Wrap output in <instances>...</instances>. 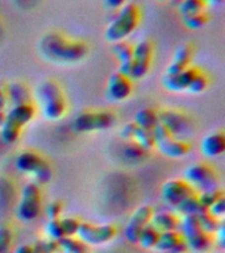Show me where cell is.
<instances>
[{
    "label": "cell",
    "instance_id": "1",
    "mask_svg": "<svg viewBox=\"0 0 225 253\" xmlns=\"http://www.w3.org/2000/svg\"><path fill=\"white\" fill-rule=\"evenodd\" d=\"M41 54L54 63H76L86 58L88 53L84 41L67 37L61 32H49L39 40Z\"/></svg>",
    "mask_w": 225,
    "mask_h": 253
},
{
    "label": "cell",
    "instance_id": "2",
    "mask_svg": "<svg viewBox=\"0 0 225 253\" xmlns=\"http://www.w3.org/2000/svg\"><path fill=\"white\" fill-rule=\"evenodd\" d=\"M141 21V9L137 4L125 3L117 15L114 16L110 25L106 29V40L110 42H120L125 41L140 25Z\"/></svg>",
    "mask_w": 225,
    "mask_h": 253
},
{
    "label": "cell",
    "instance_id": "3",
    "mask_svg": "<svg viewBox=\"0 0 225 253\" xmlns=\"http://www.w3.org/2000/svg\"><path fill=\"white\" fill-rule=\"evenodd\" d=\"M37 100L43 118L54 122L66 114V99L62 88L54 81H45L37 88Z\"/></svg>",
    "mask_w": 225,
    "mask_h": 253
},
{
    "label": "cell",
    "instance_id": "4",
    "mask_svg": "<svg viewBox=\"0 0 225 253\" xmlns=\"http://www.w3.org/2000/svg\"><path fill=\"white\" fill-rule=\"evenodd\" d=\"M36 115V108L33 103H23L11 107L4 118V122L0 126V136L3 142L11 145L15 144L20 137L23 126L33 120Z\"/></svg>",
    "mask_w": 225,
    "mask_h": 253
},
{
    "label": "cell",
    "instance_id": "5",
    "mask_svg": "<svg viewBox=\"0 0 225 253\" xmlns=\"http://www.w3.org/2000/svg\"><path fill=\"white\" fill-rule=\"evenodd\" d=\"M178 231L181 232L188 249L195 252H205L212 245V236L201 229L196 215L183 216V219L179 220Z\"/></svg>",
    "mask_w": 225,
    "mask_h": 253
},
{
    "label": "cell",
    "instance_id": "6",
    "mask_svg": "<svg viewBox=\"0 0 225 253\" xmlns=\"http://www.w3.org/2000/svg\"><path fill=\"white\" fill-rule=\"evenodd\" d=\"M41 206H42V201H41L39 186L35 182H29L21 190L16 215L21 221L35 220L41 212Z\"/></svg>",
    "mask_w": 225,
    "mask_h": 253
},
{
    "label": "cell",
    "instance_id": "7",
    "mask_svg": "<svg viewBox=\"0 0 225 253\" xmlns=\"http://www.w3.org/2000/svg\"><path fill=\"white\" fill-rule=\"evenodd\" d=\"M116 118L110 111H82L74 119V129L80 133L107 130L114 126Z\"/></svg>",
    "mask_w": 225,
    "mask_h": 253
},
{
    "label": "cell",
    "instance_id": "8",
    "mask_svg": "<svg viewBox=\"0 0 225 253\" xmlns=\"http://www.w3.org/2000/svg\"><path fill=\"white\" fill-rule=\"evenodd\" d=\"M185 181L192 186L195 191H207L217 189V177L215 170L204 162H196L189 165L185 171Z\"/></svg>",
    "mask_w": 225,
    "mask_h": 253
},
{
    "label": "cell",
    "instance_id": "9",
    "mask_svg": "<svg viewBox=\"0 0 225 253\" xmlns=\"http://www.w3.org/2000/svg\"><path fill=\"white\" fill-rule=\"evenodd\" d=\"M116 228L112 224L95 225L87 221H80L78 232L75 236L86 245H102L111 241L116 236Z\"/></svg>",
    "mask_w": 225,
    "mask_h": 253
},
{
    "label": "cell",
    "instance_id": "10",
    "mask_svg": "<svg viewBox=\"0 0 225 253\" xmlns=\"http://www.w3.org/2000/svg\"><path fill=\"white\" fill-rule=\"evenodd\" d=\"M153 42L149 40H142L136 46H133V61L129 74L132 81L144 78L149 73L153 61Z\"/></svg>",
    "mask_w": 225,
    "mask_h": 253
},
{
    "label": "cell",
    "instance_id": "11",
    "mask_svg": "<svg viewBox=\"0 0 225 253\" xmlns=\"http://www.w3.org/2000/svg\"><path fill=\"white\" fill-rule=\"evenodd\" d=\"M197 194L185 179H170L162 186V198L174 210L188 197Z\"/></svg>",
    "mask_w": 225,
    "mask_h": 253
},
{
    "label": "cell",
    "instance_id": "12",
    "mask_svg": "<svg viewBox=\"0 0 225 253\" xmlns=\"http://www.w3.org/2000/svg\"><path fill=\"white\" fill-rule=\"evenodd\" d=\"M153 213L154 210L150 206L144 205L141 207H138L133 212V215L130 216L129 221H128V224L125 227V231H124L126 240L132 243V244H137L140 232L151 221Z\"/></svg>",
    "mask_w": 225,
    "mask_h": 253
},
{
    "label": "cell",
    "instance_id": "13",
    "mask_svg": "<svg viewBox=\"0 0 225 253\" xmlns=\"http://www.w3.org/2000/svg\"><path fill=\"white\" fill-rule=\"evenodd\" d=\"M133 91V81L121 73H113L108 79L106 95L111 102H122L130 96Z\"/></svg>",
    "mask_w": 225,
    "mask_h": 253
},
{
    "label": "cell",
    "instance_id": "14",
    "mask_svg": "<svg viewBox=\"0 0 225 253\" xmlns=\"http://www.w3.org/2000/svg\"><path fill=\"white\" fill-rule=\"evenodd\" d=\"M158 118H159V123L162 126H165L170 133L177 138H181L182 136H185L191 128L189 119L185 114L178 112V111H162V112H158Z\"/></svg>",
    "mask_w": 225,
    "mask_h": 253
},
{
    "label": "cell",
    "instance_id": "15",
    "mask_svg": "<svg viewBox=\"0 0 225 253\" xmlns=\"http://www.w3.org/2000/svg\"><path fill=\"white\" fill-rule=\"evenodd\" d=\"M154 148H157L163 156L169 158L185 157L191 150L188 142L185 141L183 138H177L174 136H169L163 140H159V141L155 142Z\"/></svg>",
    "mask_w": 225,
    "mask_h": 253
},
{
    "label": "cell",
    "instance_id": "16",
    "mask_svg": "<svg viewBox=\"0 0 225 253\" xmlns=\"http://www.w3.org/2000/svg\"><path fill=\"white\" fill-rule=\"evenodd\" d=\"M200 69H197L196 66L187 67L186 70L181 71L175 75H166L163 78V86L169 91L173 92H182V91L187 90V87L189 86V83L199 73Z\"/></svg>",
    "mask_w": 225,
    "mask_h": 253
},
{
    "label": "cell",
    "instance_id": "17",
    "mask_svg": "<svg viewBox=\"0 0 225 253\" xmlns=\"http://www.w3.org/2000/svg\"><path fill=\"white\" fill-rule=\"evenodd\" d=\"M193 58V45L191 42H185L178 46L175 50L173 61L166 69V75H175L191 66Z\"/></svg>",
    "mask_w": 225,
    "mask_h": 253
},
{
    "label": "cell",
    "instance_id": "18",
    "mask_svg": "<svg viewBox=\"0 0 225 253\" xmlns=\"http://www.w3.org/2000/svg\"><path fill=\"white\" fill-rule=\"evenodd\" d=\"M201 153L205 157H219L225 152V134L221 130H216L207 134L200 144Z\"/></svg>",
    "mask_w": 225,
    "mask_h": 253
},
{
    "label": "cell",
    "instance_id": "19",
    "mask_svg": "<svg viewBox=\"0 0 225 253\" xmlns=\"http://www.w3.org/2000/svg\"><path fill=\"white\" fill-rule=\"evenodd\" d=\"M43 162L45 160L38 153L33 150H24L16 158V168L21 173L33 177L37 173V170L42 166Z\"/></svg>",
    "mask_w": 225,
    "mask_h": 253
},
{
    "label": "cell",
    "instance_id": "20",
    "mask_svg": "<svg viewBox=\"0 0 225 253\" xmlns=\"http://www.w3.org/2000/svg\"><path fill=\"white\" fill-rule=\"evenodd\" d=\"M113 53L118 61V73L129 77L132 61H133V45H130L126 41L116 42L113 46Z\"/></svg>",
    "mask_w": 225,
    "mask_h": 253
},
{
    "label": "cell",
    "instance_id": "21",
    "mask_svg": "<svg viewBox=\"0 0 225 253\" xmlns=\"http://www.w3.org/2000/svg\"><path fill=\"white\" fill-rule=\"evenodd\" d=\"M151 224L159 232H169V231H178L179 228V219L173 212H154L151 217Z\"/></svg>",
    "mask_w": 225,
    "mask_h": 253
},
{
    "label": "cell",
    "instance_id": "22",
    "mask_svg": "<svg viewBox=\"0 0 225 253\" xmlns=\"http://www.w3.org/2000/svg\"><path fill=\"white\" fill-rule=\"evenodd\" d=\"M8 92V104L12 107L23 103H32L31 92L28 90V87L24 83L13 82L7 84Z\"/></svg>",
    "mask_w": 225,
    "mask_h": 253
},
{
    "label": "cell",
    "instance_id": "23",
    "mask_svg": "<svg viewBox=\"0 0 225 253\" xmlns=\"http://www.w3.org/2000/svg\"><path fill=\"white\" fill-rule=\"evenodd\" d=\"M133 123L142 129L153 130L159 124L158 112L153 108H142L136 112Z\"/></svg>",
    "mask_w": 225,
    "mask_h": 253
},
{
    "label": "cell",
    "instance_id": "24",
    "mask_svg": "<svg viewBox=\"0 0 225 253\" xmlns=\"http://www.w3.org/2000/svg\"><path fill=\"white\" fill-rule=\"evenodd\" d=\"M183 240L181 232L179 231H169V232H161L159 237H158L157 245L155 249L158 252L166 253L169 252L170 249H173L178 243H181Z\"/></svg>",
    "mask_w": 225,
    "mask_h": 253
},
{
    "label": "cell",
    "instance_id": "25",
    "mask_svg": "<svg viewBox=\"0 0 225 253\" xmlns=\"http://www.w3.org/2000/svg\"><path fill=\"white\" fill-rule=\"evenodd\" d=\"M159 233L161 232H159V231H158V229L151 224V223H149V224L146 225L145 228L142 229L141 232H140L137 244H140L142 248H145V249L155 248L158 237H159Z\"/></svg>",
    "mask_w": 225,
    "mask_h": 253
},
{
    "label": "cell",
    "instance_id": "26",
    "mask_svg": "<svg viewBox=\"0 0 225 253\" xmlns=\"http://www.w3.org/2000/svg\"><path fill=\"white\" fill-rule=\"evenodd\" d=\"M175 210L179 213H182L183 216H188V215H197V213L201 212L205 209L201 207L199 198H197V194H193V195H191V197H188L187 199L182 202Z\"/></svg>",
    "mask_w": 225,
    "mask_h": 253
},
{
    "label": "cell",
    "instance_id": "27",
    "mask_svg": "<svg viewBox=\"0 0 225 253\" xmlns=\"http://www.w3.org/2000/svg\"><path fill=\"white\" fill-rule=\"evenodd\" d=\"M196 217L197 221H199V224H200L201 229H203L204 232L209 233V235H212V233L216 232L217 228H219V225H220V221L217 220V217L213 216L208 210H203L201 212L197 213Z\"/></svg>",
    "mask_w": 225,
    "mask_h": 253
},
{
    "label": "cell",
    "instance_id": "28",
    "mask_svg": "<svg viewBox=\"0 0 225 253\" xmlns=\"http://www.w3.org/2000/svg\"><path fill=\"white\" fill-rule=\"evenodd\" d=\"M58 245L62 253H87V245L75 237H63Z\"/></svg>",
    "mask_w": 225,
    "mask_h": 253
},
{
    "label": "cell",
    "instance_id": "29",
    "mask_svg": "<svg viewBox=\"0 0 225 253\" xmlns=\"http://www.w3.org/2000/svg\"><path fill=\"white\" fill-rule=\"evenodd\" d=\"M205 7H207V4L204 0H181L179 12H181L182 17H186V16H191L205 11Z\"/></svg>",
    "mask_w": 225,
    "mask_h": 253
},
{
    "label": "cell",
    "instance_id": "30",
    "mask_svg": "<svg viewBox=\"0 0 225 253\" xmlns=\"http://www.w3.org/2000/svg\"><path fill=\"white\" fill-rule=\"evenodd\" d=\"M132 141L137 142L138 145H141L144 149L150 150L154 148V137H153V132L148 129H142L140 126L136 128V132H134L133 140Z\"/></svg>",
    "mask_w": 225,
    "mask_h": 253
},
{
    "label": "cell",
    "instance_id": "31",
    "mask_svg": "<svg viewBox=\"0 0 225 253\" xmlns=\"http://www.w3.org/2000/svg\"><path fill=\"white\" fill-rule=\"evenodd\" d=\"M182 20H183V24L188 29L195 31V29H200V28L204 27L205 24H208L209 15L207 13V11H203L199 12V13H195V15L182 17Z\"/></svg>",
    "mask_w": 225,
    "mask_h": 253
},
{
    "label": "cell",
    "instance_id": "32",
    "mask_svg": "<svg viewBox=\"0 0 225 253\" xmlns=\"http://www.w3.org/2000/svg\"><path fill=\"white\" fill-rule=\"evenodd\" d=\"M223 197H224V193H223V190L220 189L207 190V191H203V193L197 194V198H199V202H200L201 207L205 210H208L215 202L219 201V199Z\"/></svg>",
    "mask_w": 225,
    "mask_h": 253
},
{
    "label": "cell",
    "instance_id": "33",
    "mask_svg": "<svg viewBox=\"0 0 225 253\" xmlns=\"http://www.w3.org/2000/svg\"><path fill=\"white\" fill-rule=\"evenodd\" d=\"M148 153H149V150L144 149L141 145H138L137 142L134 141L128 142V145L124 149V156L132 161H141L148 157Z\"/></svg>",
    "mask_w": 225,
    "mask_h": 253
},
{
    "label": "cell",
    "instance_id": "34",
    "mask_svg": "<svg viewBox=\"0 0 225 253\" xmlns=\"http://www.w3.org/2000/svg\"><path fill=\"white\" fill-rule=\"evenodd\" d=\"M207 87H208V78H207V75H205L203 71H200V73L191 81L189 86L187 87V90L186 91L189 92V94L196 95L204 92V91L207 90Z\"/></svg>",
    "mask_w": 225,
    "mask_h": 253
},
{
    "label": "cell",
    "instance_id": "35",
    "mask_svg": "<svg viewBox=\"0 0 225 253\" xmlns=\"http://www.w3.org/2000/svg\"><path fill=\"white\" fill-rule=\"evenodd\" d=\"M45 231H46L47 236L50 237V240L59 241L61 239L65 237L62 224H61V219H50V220L47 221Z\"/></svg>",
    "mask_w": 225,
    "mask_h": 253
},
{
    "label": "cell",
    "instance_id": "36",
    "mask_svg": "<svg viewBox=\"0 0 225 253\" xmlns=\"http://www.w3.org/2000/svg\"><path fill=\"white\" fill-rule=\"evenodd\" d=\"M12 241H13V235L11 228L8 225H0V253H9Z\"/></svg>",
    "mask_w": 225,
    "mask_h": 253
},
{
    "label": "cell",
    "instance_id": "37",
    "mask_svg": "<svg viewBox=\"0 0 225 253\" xmlns=\"http://www.w3.org/2000/svg\"><path fill=\"white\" fill-rule=\"evenodd\" d=\"M61 224H62L65 237H74L78 232L80 221L75 217H65V219H61Z\"/></svg>",
    "mask_w": 225,
    "mask_h": 253
},
{
    "label": "cell",
    "instance_id": "38",
    "mask_svg": "<svg viewBox=\"0 0 225 253\" xmlns=\"http://www.w3.org/2000/svg\"><path fill=\"white\" fill-rule=\"evenodd\" d=\"M51 175H53V173H51L50 165L45 161L42 164V166L37 170V173H36L32 178L35 179V183H37V185L39 186L43 185V183H47V182L50 181Z\"/></svg>",
    "mask_w": 225,
    "mask_h": 253
},
{
    "label": "cell",
    "instance_id": "39",
    "mask_svg": "<svg viewBox=\"0 0 225 253\" xmlns=\"http://www.w3.org/2000/svg\"><path fill=\"white\" fill-rule=\"evenodd\" d=\"M62 210H63V205L61 203V202L59 201L51 202L46 209V215L47 217H49V220H50V219H59V215L62 213Z\"/></svg>",
    "mask_w": 225,
    "mask_h": 253
},
{
    "label": "cell",
    "instance_id": "40",
    "mask_svg": "<svg viewBox=\"0 0 225 253\" xmlns=\"http://www.w3.org/2000/svg\"><path fill=\"white\" fill-rule=\"evenodd\" d=\"M208 211L212 213L215 217H221L225 215V197L220 198L219 201H216L211 207L208 209Z\"/></svg>",
    "mask_w": 225,
    "mask_h": 253
},
{
    "label": "cell",
    "instance_id": "41",
    "mask_svg": "<svg viewBox=\"0 0 225 253\" xmlns=\"http://www.w3.org/2000/svg\"><path fill=\"white\" fill-rule=\"evenodd\" d=\"M136 128H137V126H136V124H134L133 122H132V123H126L125 126H122L121 132H120V134H121V137L124 138V140L132 141V140H133L134 132H136Z\"/></svg>",
    "mask_w": 225,
    "mask_h": 253
},
{
    "label": "cell",
    "instance_id": "42",
    "mask_svg": "<svg viewBox=\"0 0 225 253\" xmlns=\"http://www.w3.org/2000/svg\"><path fill=\"white\" fill-rule=\"evenodd\" d=\"M8 106V92L7 84L4 82H0V110H5Z\"/></svg>",
    "mask_w": 225,
    "mask_h": 253
},
{
    "label": "cell",
    "instance_id": "43",
    "mask_svg": "<svg viewBox=\"0 0 225 253\" xmlns=\"http://www.w3.org/2000/svg\"><path fill=\"white\" fill-rule=\"evenodd\" d=\"M126 3V0H104V4L108 9H120Z\"/></svg>",
    "mask_w": 225,
    "mask_h": 253
},
{
    "label": "cell",
    "instance_id": "44",
    "mask_svg": "<svg viewBox=\"0 0 225 253\" xmlns=\"http://www.w3.org/2000/svg\"><path fill=\"white\" fill-rule=\"evenodd\" d=\"M187 251H188V247H187L185 240H182L181 243H178L173 249H170L169 252H166V253H186Z\"/></svg>",
    "mask_w": 225,
    "mask_h": 253
},
{
    "label": "cell",
    "instance_id": "45",
    "mask_svg": "<svg viewBox=\"0 0 225 253\" xmlns=\"http://www.w3.org/2000/svg\"><path fill=\"white\" fill-rule=\"evenodd\" d=\"M15 253H35V247L29 244H21L15 249Z\"/></svg>",
    "mask_w": 225,
    "mask_h": 253
},
{
    "label": "cell",
    "instance_id": "46",
    "mask_svg": "<svg viewBox=\"0 0 225 253\" xmlns=\"http://www.w3.org/2000/svg\"><path fill=\"white\" fill-rule=\"evenodd\" d=\"M205 4H211V5H220L224 3V0H204Z\"/></svg>",
    "mask_w": 225,
    "mask_h": 253
},
{
    "label": "cell",
    "instance_id": "47",
    "mask_svg": "<svg viewBox=\"0 0 225 253\" xmlns=\"http://www.w3.org/2000/svg\"><path fill=\"white\" fill-rule=\"evenodd\" d=\"M13 1H16V3H19V4H23V7H27L28 4L33 3L35 0H13Z\"/></svg>",
    "mask_w": 225,
    "mask_h": 253
},
{
    "label": "cell",
    "instance_id": "48",
    "mask_svg": "<svg viewBox=\"0 0 225 253\" xmlns=\"http://www.w3.org/2000/svg\"><path fill=\"white\" fill-rule=\"evenodd\" d=\"M4 118H5V111L0 110V126H1V124H3Z\"/></svg>",
    "mask_w": 225,
    "mask_h": 253
},
{
    "label": "cell",
    "instance_id": "49",
    "mask_svg": "<svg viewBox=\"0 0 225 253\" xmlns=\"http://www.w3.org/2000/svg\"><path fill=\"white\" fill-rule=\"evenodd\" d=\"M35 253H45L42 251V248H41V245H39V243L37 245H35Z\"/></svg>",
    "mask_w": 225,
    "mask_h": 253
},
{
    "label": "cell",
    "instance_id": "50",
    "mask_svg": "<svg viewBox=\"0 0 225 253\" xmlns=\"http://www.w3.org/2000/svg\"><path fill=\"white\" fill-rule=\"evenodd\" d=\"M1 32H3V24H1V20H0V35H1Z\"/></svg>",
    "mask_w": 225,
    "mask_h": 253
},
{
    "label": "cell",
    "instance_id": "51",
    "mask_svg": "<svg viewBox=\"0 0 225 253\" xmlns=\"http://www.w3.org/2000/svg\"><path fill=\"white\" fill-rule=\"evenodd\" d=\"M158 1H170V0H158Z\"/></svg>",
    "mask_w": 225,
    "mask_h": 253
}]
</instances>
